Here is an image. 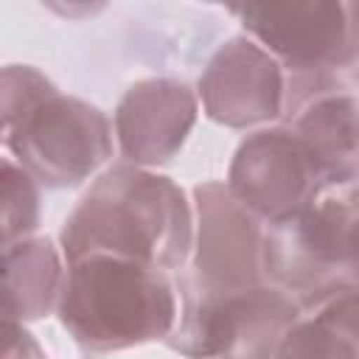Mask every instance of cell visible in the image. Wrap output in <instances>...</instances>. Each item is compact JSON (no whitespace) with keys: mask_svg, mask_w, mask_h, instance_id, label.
<instances>
[{"mask_svg":"<svg viewBox=\"0 0 359 359\" xmlns=\"http://www.w3.org/2000/svg\"><path fill=\"white\" fill-rule=\"evenodd\" d=\"M191 241L194 208L185 188L132 163H115L101 171L59 233L65 264L101 252L163 272H177L188 264Z\"/></svg>","mask_w":359,"mask_h":359,"instance_id":"cell-1","label":"cell"},{"mask_svg":"<svg viewBox=\"0 0 359 359\" xmlns=\"http://www.w3.org/2000/svg\"><path fill=\"white\" fill-rule=\"evenodd\" d=\"M56 317L87 353L165 342L177 323V289L163 269L93 252L67 261Z\"/></svg>","mask_w":359,"mask_h":359,"instance_id":"cell-2","label":"cell"},{"mask_svg":"<svg viewBox=\"0 0 359 359\" xmlns=\"http://www.w3.org/2000/svg\"><path fill=\"white\" fill-rule=\"evenodd\" d=\"M244 36L258 42L283 67V115L306 101L353 90L359 59L356 3H250L230 8Z\"/></svg>","mask_w":359,"mask_h":359,"instance_id":"cell-3","label":"cell"},{"mask_svg":"<svg viewBox=\"0 0 359 359\" xmlns=\"http://www.w3.org/2000/svg\"><path fill=\"white\" fill-rule=\"evenodd\" d=\"M356 177L323 180L292 216L264 227V278L292 294L300 311L356 286Z\"/></svg>","mask_w":359,"mask_h":359,"instance_id":"cell-4","label":"cell"},{"mask_svg":"<svg viewBox=\"0 0 359 359\" xmlns=\"http://www.w3.org/2000/svg\"><path fill=\"white\" fill-rule=\"evenodd\" d=\"M174 289L177 323L165 345L185 359H272L300 317L297 300L272 283L205 289L177 272Z\"/></svg>","mask_w":359,"mask_h":359,"instance_id":"cell-5","label":"cell"},{"mask_svg":"<svg viewBox=\"0 0 359 359\" xmlns=\"http://www.w3.org/2000/svg\"><path fill=\"white\" fill-rule=\"evenodd\" d=\"M39 188H79L115 151L109 118L90 101L65 95L50 81L0 140Z\"/></svg>","mask_w":359,"mask_h":359,"instance_id":"cell-6","label":"cell"},{"mask_svg":"<svg viewBox=\"0 0 359 359\" xmlns=\"http://www.w3.org/2000/svg\"><path fill=\"white\" fill-rule=\"evenodd\" d=\"M194 241L182 272L205 289H244L264 278V222L233 199L224 182L208 180L194 188Z\"/></svg>","mask_w":359,"mask_h":359,"instance_id":"cell-7","label":"cell"},{"mask_svg":"<svg viewBox=\"0 0 359 359\" xmlns=\"http://www.w3.org/2000/svg\"><path fill=\"white\" fill-rule=\"evenodd\" d=\"M224 185L252 216L272 224L300 210L323 177L286 126H264L238 143Z\"/></svg>","mask_w":359,"mask_h":359,"instance_id":"cell-8","label":"cell"},{"mask_svg":"<svg viewBox=\"0 0 359 359\" xmlns=\"http://www.w3.org/2000/svg\"><path fill=\"white\" fill-rule=\"evenodd\" d=\"M205 115L227 129H252L283 115V67L250 36L222 42L196 81Z\"/></svg>","mask_w":359,"mask_h":359,"instance_id":"cell-9","label":"cell"},{"mask_svg":"<svg viewBox=\"0 0 359 359\" xmlns=\"http://www.w3.org/2000/svg\"><path fill=\"white\" fill-rule=\"evenodd\" d=\"M199 115L196 93L168 76L126 87L112 115V137L126 163L151 168L180 154Z\"/></svg>","mask_w":359,"mask_h":359,"instance_id":"cell-10","label":"cell"},{"mask_svg":"<svg viewBox=\"0 0 359 359\" xmlns=\"http://www.w3.org/2000/svg\"><path fill=\"white\" fill-rule=\"evenodd\" d=\"M306 149L323 180L356 177V93L337 90L297 107L283 123Z\"/></svg>","mask_w":359,"mask_h":359,"instance_id":"cell-11","label":"cell"},{"mask_svg":"<svg viewBox=\"0 0 359 359\" xmlns=\"http://www.w3.org/2000/svg\"><path fill=\"white\" fill-rule=\"evenodd\" d=\"M65 269V255L48 236L0 250V306L22 323L56 314Z\"/></svg>","mask_w":359,"mask_h":359,"instance_id":"cell-12","label":"cell"},{"mask_svg":"<svg viewBox=\"0 0 359 359\" xmlns=\"http://www.w3.org/2000/svg\"><path fill=\"white\" fill-rule=\"evenodd\" d=\"M272 359H359L356 286L339 289L300 311L280 337Z\"/></svg>","mask_w":359,"mask_h":359,"instance_id":"cell-13","label":"cell"},{"mask_svg":"<svg viewBox=\"0 0 359 359\" xmlns=\"http://www.w3.org/2000/svg\"><path fill=\"white\" fill-rule=\"evenodd\" d=\"M42 188L11 157H0V250L36 236Z\"/></svg>","mask_w":359,"mask_h":359,"instance_id":"cell-14","label":"cell"},{"mask_svg":"<svg viewBox=\"0 0 359 359\" xmlns=\"http://www.w3.org/2000/svg\"><path fill=\"white\" fill-rule=\"evenodd\" d=\"M0 359H48L39 339L22 320L0 306Z\"/></svg>","mask_w":359,"mask_h":359,"instance_id":"cell-15","label":"cell"}]
</instances>
